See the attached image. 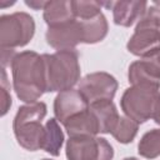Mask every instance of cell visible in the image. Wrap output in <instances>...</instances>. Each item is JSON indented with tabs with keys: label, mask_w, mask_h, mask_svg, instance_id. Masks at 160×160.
I'll list each match as a JSON object with an SVG mask.
<instances>
[{
	"label": "cell",
	"mask_w": 160,
	"mask_h": 160,
	"mask_svg": "<svg viewBox=\"0 0 160 160\" xmlns=\"http://www.w3.org/2000/svg\"><path fill=\"white\" fill-rule=\"evenodd\" d=\"M14 89L25 102H35L46 91L44 56L34 51L16 54L11 61Z\"/></svg>",
	"instance_id": "obj_1"
},
{
	"label": "cell",
	"mask_w": 160,
	"mask_h": 160,
	"mask_svg": "<svg viewBox=\"0 0 160 160\" xmlns=\"http://www.w3.org/2000/svg\"><path fill=\"white\" fill-rule=\"evenodd\" d=\"M46 72V91H65L72 89L80 78L78 52L58 50L54 54H44Z\"/></svg>",
	"instance_id": "obj_2"
},
{
	"label": "cell",
	"mask_w": 160,
	"mask_h": 160,
	"mask_svg": "<svg viewBox=\"0 0 160 160\" xmlns=\"http://www.w3.org/2000/svg\"><path fill=\"white\" fill-rule=\"evenodd\" d=\"M46 115V105L41 101L30 102L21 106L14 119V134L18 142L26 150L35 151L42 149L45 126L41 120Z\"/></svg>",
	"instance_id": "obj_3"
},
{
	"label": "cell",
	"mask_w": 160,
	"mask_h": 160,
	"mask_svg": "<svg viewBox=\"0 0 160 160\" xmlns=\"http://www.w3.org/2000/svg\"><path fill=\"white\" fill-rule=\"evenodd\" d=\"M158 49H160V8L151 6L139 20L128 42V50L134 55L145 56Z\"/></svg>",
	"instance_id": "obj_4"
},
{
	"label": "cell",
	"mask_w": 160,
	"mask_h": 160,
	"mask_svg": "<svg viewBox=\"0 0 160 160\" xmlns=\"http://www.w3.org/2000/svg\"><path fill=\"white\" fill-rule=\"evenodd\" d=\"M159 86L132 85L121 98V109L134 121L145 122L152 116V110L159 96Z\"/></svg>",
	"instance_id": "obj_5"
},
{
	"label": "cell",
	"mask_w": 160,
	"mask_h": 160,
	"mask_svg": "<svg viewBox=\"0 0 160 160\" xmlns=\"http://www.w3.org/2000/svg\"><path fill=\"white\" fill-rule=\"evenodd\" d=\"M35 30L32 18L26 12H14L0 18L1 48H18L26 45Z\"/></svg>",
	"instance_id": "obj_6"
},
{
	"label": "cell",
	"mask_w": 160,
	"mask_h": 160,
	"mask_svg": "<svg viewBox=\"0 0 160 160\" xmlns=\"http://www.w3.org/2000/svg\"><path fill=\"white\" fill-rule=\"evenodd\" d=\"M66 156L69 160H111L114 151L102 138L74 136L66 144Z\"/></svg>",
	"instance_id": "obj_7"
},
{
	"label": "cell",
	"mask_w": 160,
	"mask_h": 160,
	"mask_svg": "<svg viewBox=\"0 0 160 160\" xmlns=\"http://www.w3.org/2000/svg\"><path fill=\"white\" fill-rule=\"evenodd\" d=\"M46 41L58 50H71L78 44L85 42V32L82 21L72 19L70 21L49 26L46 31Z\"/></svg>",
	"instance_id": "obj_8"
},
{
	"label": "cell",
	"mask_w": 160,
	"mask_h": 160,
	"mask_svg": "<svg viewBox=\"0 0 160 160\" xmlns=\"http://www.w3.org/2000/svg\"><path fill=\"white\" fill-rule=\"evenodd\" d=\"M118 82L115 78L108 72H92L86 75L79 84V91L84 95L89 104L111 100L116 92Z\"/></svg>",
	"instance_id": "obj_9"
},
{
	"label": "cell",
	"mask_w": 160,
	"mask_h": 160,
	"mask_svg": "<svg viewBox=\"0 0 160 160\" xmlns=\"http://www.w3.org/2000/svg\"><path fill=\"white\" fill-rule=\"evenodd\" d=\"M129 81L132 85H152L160 88V49L130 65Z\"/></svg>",
	"instance_id": "obj_10"
},
{
	"label": "cell",
	"mask_w": 160,
	"mask_h": 160,
	"mask_svg": "<svg viewBox=\"0 0 160 160\" xmlns=\"http://www.w3.org/2000/svg\"><path fill=\"white\" fill-rule=\"evenodd\" d=\"M90 104L79 90L69 89L58 94L54 101V112L60 122H65L68 119L84 112L89 109Z\"/></svg>",
	"instance_id": "obj_11"
},
{
	"label": "cell",
	"mask_w": 160,
	"mask_h": 160,
	"mask_svg": "<svg viewBox=\"0 0 160 160\" xmlns=\"http://www.w3.org/2000/svg\"><path fill=\"white\" fill-rule=\"evenodd\" d=\"M148 4L145 1H116L112 2L114 21L121 26H130L139 21L146 12Z\"/></svg>",
	"instance_id": "obj_12"
},
{
	"label": "cell",
	"mask_w": 160,
	"mask_h": 160,
	"mask_svg": "<svg viewBox=\"0 0 160 160\" xmlns=\"http://www.w3.org/2000/svg\"><path fill=\"white\" fill-rule=\"evenodd\" d=\"M64 126L70 138L74 136H95L99 132V125L96 118L88 109L84 112H80L64 122Z\"/></svg>",
	"instance_id": "obj_13"
},
{
	"label": "cell",
	"mask_w": 160,
	"mask_h": 160,
	"mask_svg": "<svg viewBox=\"0 0 160 160\" xmlns=\"http://www.w3.org/2000/svg\"><path fill=\"white\" fill-rule=\"evenodd\" d=\"M89 109L96 118L98 125H99V132L106 134L112 132L115 129L120 116L118 114V110L111 100H101L90 104Z\"/></svg>",
	"instance_id": "obj_14"
},
{
	"label": "cell",
	"mask_w": 160,
	"mask_h": 160,
	"mask_svg": "<svg viewBox=\"0 0 160 160\" xmlns=\"http://www.w3.org/2000/svg\"><path fill=\"white\" fill-rule=\"evenodd\" d=\"M44 19L49 26L75 19L71 1H48L44 8Z\"/></svg>",
	"instance_id": "obj_15"
},
{
	"label": "cell",
	"mask_w": 160,
	"mask_h": 160,
	"mask_svg": "<svg viewBox=\"0 0 160 160\" xmlns=\"http://www.w3.org/2000/svg\"><path fill=\"white\" fill-rule=\"evenodd\" d=\"M64 141V134L58 125L55 119L48 120L45 124V138H44V145L42 150L49 152L50 155L58 156L60 154V149Z\"/></svg>",
	"instance_id": "obj_16"
},
{
	"label": "cell",
	"mask_w": 160,
	"mask_h": 160,
	"mask_svg": "<svg viewBox=\"0 0 160 160\" xmlns=\"http://www.w3.org/2000/svg\"><path fill=\"white\" fill-rule=\"evenodd\" d=\"M85 32V42L94 44L101 41L108 32V22L102 14L96 15L95 18L81 20Z\"/></svg>",
	"instance_id": "obj_17"
},
{
	"label": "cell",
	"mask_w": 160,
	"mask_h": 160,
	"mask_svg": "<svg viewBox=\"0 0 160 160\" xmlns=\"http://www.w3.org/2000/svg\"><path fill=\"white\" fill-rule=\"evenodd\" d=\"M139 154L148 159L160 155V129L148 131L139 142Z\"/></svg>",
	"instance_id": "obj_18"
},
{
	"label": "cell",
	"mask_w": 160,
	"mask_h": 160,
	"mask_svg": "<svg viewBox=\"0 0 160 160\" xmlns=\"http://www.w3.org/2000/svg\"><path fill=\"white\" fill-rule=\"evenodd\" d=\"M138 132V122L128 116H120L115 129L112 130L111 135L122 144H128L132 141Z\"/></svg>",
	"instance_id": "obj_19"
},
{
	"label": "cell",
	"mask_w": 160,
	"mask_h": 160,
	"mask_svg": "<svg viewBox=\"0 0 160 160\" xmlns=\"http://www.w3.org/2000/svg\"><path fill=\"white\" fill-rule=\"evenodd\" d=\"M72 4V11L74 16L80 20H86L95 18L96 15L101 14V6L102 2L98 1H71Z\"/></svg>",
	"instance_id": "obj_20"
},
{
	"label": "cell",
	"mask_w": 160,
	"mask_h": 160,
	"mask_svg": "<svg viewBox=\"0 0 160 160\" xmlns=\"http://www.w3.org/2000/svg\"><path fill=\"white\" fill-rule=\"evenodd\" d=\"M1 94H0V106H1V115H5L11 106V96H10V84L8 82L6 71L2 68L1 70Z\"/></svg>",
	"instance_id": "obj_21"
},
{
	"label": "cell",
	"mask_w": 160,
	"mask_h": 160,
	"mask_svg": "<svg viewBox=\"0 0 160 160\" xmlns=\"http://www.w3.org/2000/svg\"><path fill=\"white\" fill-rule=\"evenodd\" d=\"M16 54H14V49L10 48H1V64L5 69L6 65H11V61Z\"/></svg>",
	"instance_id": "obj_22"
},
{
	"label": "cell",
	"mask_w": 160,
	"mask_h": 160,
	"mask_svg": "<svg viewBox=\"0 0 160 160\" xmlns=\"http://www.w3.org/2000/svg\"><path fill=\"white\" fill-rule=\"evenodd\" d=\"M156 124L160 125V94L156 99V102H155V106H154V110H152V116H151Z\"/></svg>",
	"instance_id": "obj_23"
},
{
	"label": "cell",
	"mask_w": 160,
	"mask_h": 160,
	"mask_svg": "<svg viewBox=\"0 0 160 160\" xmlns=\"http://www.w3.org/2000/svg\"><path fill=\"white\" fill-rule=\"evenodd\" d=\"M46 2L48 1H26V5L30 6V8H32V9H35V10H40V9L44 10Z\"/></svg>",
	"instance_id": "obj_24"
},
{
	"label": "cell",
	"mask_w": 160,
	"mask_h": 160,
	"mask_svg": "<svg viewBox=\"0 0 160 160\" xmlns=\"http://www.w3.org/2000/svg\"><path fill=\"white\" fill-rule=\"evenodd\" d=\"M15 1H4V0H0V6L1 8H5V6H9V5H12Z\"/></svg>",
	"instance_id": "obj_25"
},
{
	"label": "cell",
	"mask_w": 160,
	"mask_h": 160,
	"mask_svg": "<svg viewBox=\"0 0 160 160\" xmlns=\"http://www.w3.org/2000/svg\"><path fill=\"white\" fill-rule=\"evenodd\" d=\"M124 160H138V159H135V158H125Z\"/></svg>",
	"instance_id": "obj_26"
},
{
	"label": "cell",
	"mask_w": 160,
	"mask_h": 160,
	"mask_svg": "<svg viewBox=\"0 0 160 160\" xmlns=\"http://www.w3.org/2000/svg\"><path fill=\"white\" fill-rule=\"evenodd\" d=\"M44 160H50V159H44Z\"/></svg>",
	"instance_id": "obj_27"
}]
</instances>
